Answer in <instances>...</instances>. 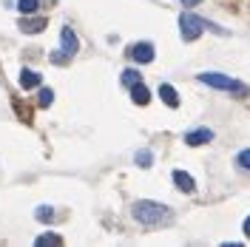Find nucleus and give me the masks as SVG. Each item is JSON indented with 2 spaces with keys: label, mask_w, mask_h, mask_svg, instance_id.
<instances>
[{
  "label": "nucleus",
  "mask_w": 250,
  "mask_h": 247,
  "mask_svg": "<svg viewBox=\"0 0 250 247\" xmlns=\"http://www.w3.org/2000/svg\"><path fill=\"white\" fill-rule=\"evenodd\" d=\"M54 103V91H48V88H43L40 91V108H48Z\"/></svg>",
  "instance_id": "a211bd4d"
},
{
  "label": "nucleus",
  "mask_w": 250,
  "mask_h": 247,
  "mask_svg": "<svg viewBox=\"0 0 250 247\" xmlns=\"http://www.w3.org/2000/svg\"><path fill=\"white\" fill-rule=\"evenodd\" d=\"M208 29V23H205L199 15H190V12H185V15L179 17V31H182V37H185L188 43H193V40H199V34Z\"/></svg>",
  "instance_id": "7ed1b4c3"
},
{
  "label": "nucleus",
  "mask_w": 250,
  "mask_h": 247,
  "mask_svg": "<svg viewBox=\"0 0 250 247\" xmlns=\"http://www.w3.org/2000/svg\"><path fill=\"white\" fill-rule=\"evenodd\" d=\"M185 6H196V3H202V0H182Z\"/></svg>",
  "instance_id": "aec40b11"
},
{
  "label": "nucleus",
  "mask_w": 250,
  "mask_h": 247,
  "mask_svg": "<svg viewBox=\"0 0 250 247\" xmlns=\"http://www.w3.org/2000/svg\"><path fill=\"white\" fill-rule=\"evenodd\" d=\"M40 82H43V77L37 74V71H29V68H23L20 71V85L29 91V88H40Z\"/></svg>",
  "instance_id": "1a4fd4ad"
},
{
  "label": "nucleus",
  "mask_w": 250,
  "mask_h": 247,
  "mask_svg": "<svg viewBox=\"0 0 250 247\" xmlns=\"http://www.w3.org/2000/svg\"><path fill=\"white\" fill-rule=\"evenodd\" d=\"M159 97H162V103L168 108H179V94H176V88H173L171 82H162L159 85Z\"/></svg>",
  "instance_id": "6e6552de"
},
{
  "label": "nucleus",
  "mask_w": 250,
  "mask_h": 247,
  "mask_svg": "<svg viewBox=\"0 0 250 247\" xmlns=\"http://www.w3.org/2000/svg\"><path fill=\"white\" fill-rule=\"evenodd\" d=\"M173 185L179 187L182 193H193L196 190V182H193V176L188 170H173Z\"/></svg>",
  "instance_id": "0eeeda50"
},
{
  "label": "nucleus",
  "mask_w": 250,
  "mask_h": 247,
  "mask_svg": "<svg viewBox=\"0 0 250 247\" xmlns=\"http://www.w3.org/2000/svg\"><path fill=\"white\" fill-rule=\"evenodd\" d=\"M134 162H137L140 168H151V165H154V154H151L148 148H142V151H137V156H134Z\"/></svg>",
  "instance_id": "ddd939ff"
},
{
  "label": "nucleus",
  "mask_w": 250,
  "mask_h": 247,
  "mask_svg": "<svg viewBox=\"0 0 250 247\" xmlns=\"http://www.w3.org/2000/svg\"><path fill=\"white\" fill-rule=\"evenodd\" d=\"M131 100H134L137 105H148V103H151V91L142 85V80L137 82V85H131Z\"/></svg>",
  "instance_id": "9d476101"
},
{
  "label": "nucleus",
  "mask_w": 250,
  "mask_h": 247,
  "mask_svg": "<svg viewBox=\"0 0 250 247\" xmlns=\"http://www.w3.org/2000/svg\"><path fill=\"white\" fill-rule=\"evenodd\" d=\"M34 245H37V247H46V245H62V239L57 236V233H43V236H37V239H34Z\"/></svg>",
  "instance_id": "4468645a"
},
{
  "label": "nucleus",
  "mask_w": 250,
  "mask_h": 247,
  "mask_svg": "<svg viewBox=\"0 0 250 247\" xmlns=\"http://www.w3.org/2000/svg\"><path fill=\"white\" fill-rule=\"evenodd\" d=\"M236 162H239V168L250 170V148H245V151H239V156H236Z\"/></svg>",
  "instance_id": "f3484780"
},
{
  "label": "nucleus",
  "mask_w": 250,
  "mask_h": 247,
  "mask_svg": "<svg viewBox=\"0 0 250 247\" xmlns=\"http://www.w3.org/2000/svg\"><path fill=\"white\" fill-rule=\"evenodd\" d=\"M210 139H213V131L210 128H193V131L185 134V145H193L196 148V145H208Z\"/></svg>",
  "instance_id": "423d86ee"
},
{
  "label": "nucleus",
  "mask_w": 250,
  "mask_h": 247,
  "mask_svg": "<svg viewBox=\"0 0 250 247\" xmlns=\"http://www.w3.org/2000/svg\"><path fill=\"white\" fill-rule=\"evenodd\" d=\"M199 82L216 88V91H239V94L248 91L245 82H239V80H233V77H225V74H219V71H202V74H199Z\"/></svg>",
  "instance_id": "f03ea898"
},
{
  "label": "nucleus",
  "mask_w": 250,
  "mask_h": 247,
  "mask_svg": "<svg viewBox=\"0 0 250 247\" xmlns=\"http://www.w3.org/2000/svg\"><path fill=\"white\" fill-rule=\"evenodd\" d=\"M37 219H40V222H51V219H54V207L40 205V207H37Z\"/></svg>",
  "instance_id": "dca6fc26"
},
{
  "label": "nucleus",
  "mask_w": 250,
  "mask_h": 247,
  "mask_svg": "<svg viewBox=\"0 0 250 247\" xmlns=\"http://www.w3.org/2000/svg\"><path fill=\"white\" fill-rule=\"evenodd\" d=\"M245 236H248V239H250V216L245 219Z\"/></svg>",
  "instance_id": "6ab92c4d"
},
{
  "label": "nucleus",
  "mask_w": 250,
  "mask_h": 247,
  "mask_svg": "<svg viewBox=\"0 0 250 247\" xmlns=\"http://www.w3.org/2000/svg\"><path fill=\"white\" fill-rule=\"evenodd\" d=\"M131 216L134 222H140V225H162V222H171L173 210L171 207H165V205H159V202H151V199H140L131 205Z\"/></svg>",
  "instance_id": "f257e3e1"
},
{
  "label": "nucleus",
  "mask_w": 250,
  "mask_h": 247,
  "mask_svg": "<svg viewBox=\"0 0 250 247\" xmlns=\"http://www.w3.org/2000/svg\"><path fill=\"white\" fill-rule=\"evenodd\" d=\"M140 80H142V74H140V71H134V68H125L123 74H120V82L128 85V88H131V85H137Z\"/></svg>",
  "instance_id": "f8f14e48"
},
{
  "label": "nucleus",
  "mask_w": 250,
  "mask_h": 247,
  "mask_svg": "<svg viewBox=\"0 0 250 247\" xmlns=\"http://www.w3.org/2000/svg\"><path fill=\"white\" fill-rule=\"evenodd\" d=\"M60 51L65 54V57H74L80 51V40H77V31L71 29V26H62V31H60Z\"/></svg>",
  "instance_id": "20e7f679"
},
{
  "label": "nucleus",
  "mask_w": 250,
  "mask_h": 247,
  "mask_svg": "<svg viewBox=\"0 0 250 247\" xmlns=\"http://www.w3.org/2000/svg\"><path fill=\"white\" fill-rule=\"evenodd\" d=\"M131 60L134 62H154V46L148 43V40H142V43H137V46L131 48Z\"/></svg>",
  "instance_id": "39448f33"
},
{
  "label": "nucleus",
  "mask_w": 250,
  "mask_h": 247,
  "mask_svg": "<svg viewBox=\"0 0 250 247\" xmlns=\"http://www.w3.org/2000/svg\"><path fill=\"white\" fill-rule=\"evenodd\" d=\"M37 6H40V0H17V9H20L23 15H34Z\"/></svg>",
  "instance_id": "2eb2a0df"
},
{
  "label": "nucleus",
  "mask_w": 250,
  "mask_h": 247,
  "mask_svg": "<svg viewBox=\"0 0 250 247\" xmlns=\"http://www.w3.org/2000/svg\"><path fill=\"white\" fill-rule=\"evenodd\" d=\"M46 29V17H37V20H20V31H29V34H37V31Z\"/></svg>",
  "instance_id": "9b49d317"
}]
</instances>
